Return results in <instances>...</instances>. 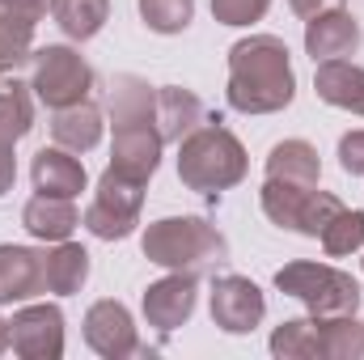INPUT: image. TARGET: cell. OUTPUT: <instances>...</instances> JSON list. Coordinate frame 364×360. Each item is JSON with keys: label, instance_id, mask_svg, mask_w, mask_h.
<instances>
[{"label": "cell", "instance_id": "6da1fadb", "mask_svg": "<svg viewBox=\"0 0 364 360\" xmlns=\"http://www.w3.org/2000/svg\"><path fill=\"white\" fill-rule=\"evenodd\" d=\"M225 97L237 115H275L296 97V73L288 43L275 34H250L229 47Z\"/></svg>", "mask_w": 364, "mask_h": 360}, {"label": "cell", "instance_id": "7a4b0ae2", "mask_svg": "<svg viewBox=\"0 0 364 360\" xmlns=\"http://www.w3.org/2000/svg\"><path fill=\"white\" fill-rule=\"evenodd\" d=\"M250 174L246 144L220 127V119H203L191 136L178 140V179L186 191L199 195H220Z\"/></svg>", "mask_w": 364, "mask_h": 360}, {"label": "cell", "instance_id": "3957f363", "mask_svg": "<svg viewBox=\"0 0 364 360\" xmlns=\"http://www.w3.org/2000/svg\"><path fill=\"white\" fill-rule=\"evenodd\" d=\"M140 250L157 268L191 271V275H203V271H216L229 263L225 233L203 216H161V221H153L140 238Z\"/></svg>", "mask_w": 364, "mask_h": 360}, {"label": "cell", "instance_id": "277c9868", "mask_svg": "<svg viewBox=\"0 0 364 360\" xmlns=\"http://www.w3.org/2000/svg\"><path fill=\"white\" fill-rule=\"evenodd\" d=\"M275 288L284 297H296L314 318H331V314H356L360 309V284L352 280V271H339L331 263H284L275 271Z\"/></svg>", "mask_w": 364, "mask_h": 360}, {"label": "cell", "instance_id": "5b68a950", "mask_svg": "<svg viewBox=\"0 0 364 360\" xmlns=\"http://www.w3.org/2000/svg\"><path fill=\"white\" fill-rule=\"evenodd\" d=\"M93 85H97V77H93L90 60H85L77 47H68V43H47V47L30 51V90H34V97H38L43 106L60 110V106L90 102Z\"/></svg>", "mask_w": 364, "mask_h": 360}, {"label": "cell", "instance_id": "8992f818", "mask_svg": "<svg viewBox=\"0 0 364 360\" xmlns=\"http://www.w3.org/2000/svg\"><path fill=\"white\" fill-rule=\"evenodd\" d=\"M144 186L149 182L106 166L102 179H97V191H93V203L81 212V225L90 229L97 242H123V238H132L136 225H140Z\"/></svg>", "mask_w": 364, "mask_h": 360}, {"label": "cell", "instance_id": "52a82bcc", "mask_svg": "<svg viewBox=\"0 0 364 360\" xmlns=\"http://www.w3.org/2000/svg\"><path fill=\"white\" fill-rule=\"evenodd\" d=\"M259 203H263L272 225L288 229V233H301V238H318L331 225V216L343 208L339 195H331V191L301 186V182H279V179H263Z\"/></svg>", "mask_w": 364, "mask_h": 360}, {"label": "cell", "instance_id": "ba28073f", "mask_svg": "<svg viewBox=\"0 0 364 360\" xmlns=\"http://www.w3.org/2000/svg\"><path fill=\"white\" fill-rule=\"evenodd\" d=\"M208 309L212 322L225 335H250L263 318H267V297L250 275H212V292H208Z\"/></svg>", "mask_w": 364, "mask_h": 360}, {"label": "cell", "instance_id": "9c48e42d", "mask_svg": "<svg viewBox=\"0 0 364 360\" xmlns=\"http://www.w3.org/2000/svg\"><path fill=\"white\" fill-rule=\"evenodd\" d=\"M9 348L21 360H60L64 356V309L51 301L21 305L9 318Z\"/></svg>", "mask_w": 364, "mask_h": 360}, {"label": "cell", "instance_id": "30bf717a", "mask_svg": "<svg viewBox=\"0 0 364 360\" xmlns=\"http://www.w3.org/2000/svg\"><path fill=\"white\" fill-rule=\"evenodd\" d=\"M85 344L102 360H127L144 352V344L136 335V322H132V309L114 297H102L85 309Z\"/></svg>", "mask_w": 364, "mask_h": 360}, {"label": "cell", "instance_id": "8fae6325", "mask_svg": "<svg viewBox=\"0 0 364 360\" xmlns=\"http://www.w3.org/2000/svg\"><path fill=\"white\" fill-rule=\"evenodd\" d=\"M195 301H199V275L191 271H170L161 280H153L140 297V309H144V322L157 327L161 335L178 331L191 322L195 314Z\"/></svg>", "mask_w": 364, "mask_h": 360}, {"label": "cell", "instance_id": "7c38bea8", "mask_svg": "<svg viewBox=\"0 0 364 360\" xmlns=\"http://www.w3.org/2000/svg\"><path fill=\"white\" fill-rule=\"evenodd\" d=\"M161 149H166V140H161L157 123H123V127H114V140H110V166L149 182L161 166Z\"/></svg>", "mask_w": 364, "mask_h": 360}, {"label": "cell", "instance_id": "4fadbf2b", "mask_svg": "<svg viewBox=\"0 0 364 360\" xmlns=\"http://www.w3.org/2000/svg\"><path fill=\"white\" fill-rule=\"evenodd\" d=\"M360 47V21L348 9H331L305 21V55L314 64L322 60H348Z\"/></svg>", "mask_w": 364, "mask_h": 360}, {"label": "cell", "instance_id": "5bb4252c", "mask_svg": "<svg viewBox=\"0 0 364 360\" xmlns=\"http://www.w3.org/2000/svg\"><path fill=\"white\" fill-rule=\"evenodd\" d=\"M30 179H34V191H43V195H64V199H77L81 191H85V162L73 153V149H60V144H51V149H38L34 153V162H30Z\"/></svg>", "mask_w": 364, "mask_h": 360}, {"label": "cell", "instance_id": "9a60e30c", "mask_svg": "<svg viewBox=\"0 0 364 360\" xmlns=\"http://www.w3.org/2000/svg\"><path fill=\"white\" fill-rule=\"evenodd\" d=\"M21 225H26V233L30 238H38V242H68L77 229H81V212H77V203L73 199H64V195H30L26 199V208H21Z\"/></svg>", "mask_w": 364, "mask_h": 360}, {"label": "cell", "instance_id": "2e32d148", "mask_svg": "<svg viewBox=\"0 0 364 360\" xmlns=\"http://www.w3.org/2000/svg\"><path fill=\"white\" fill-rule=\"evenodd\" d=\"M38 292H47L43 288V250L4 242L0 246V305H21Z\"/></svg>", "mask_w": 364, "mask_h": 360}, {"label": "cell", "instance_id": "e0dca14e", "mask_svg": "<svg viewBox=\"0 0 364 360\" xmlns=\"http://www.w3.org/2000/svg\"><path fill=\"white\" fill-rule=\"evenodd\" d=\"M314 90L326 106L352 110L364 119V68L352 60H322L314 64Z\"/></svg>", "mask_w": 364, "mask_h": 360}, {"label": "cell", "instance_id": "ac0fdd59", "mask_svg": "<svg viewBox=\"0 0 364 360\" xmlns=\"http://www.w3.org/2000/svg\"><path fill=\"white\" fill-rule=\"evenodd\" d=\"M106 115H110L114 127H123V123H157V85H149L136 73H119L110 81Z\"/></svg>", "mask_w": 364, "mask_h": 360}, {"label": "cell", "instance_id": "d6986e66", "mask_svg": "<svg viewBox=\"0 0 364 360\" xmlns=\"http://www.w3.org/2000/svg\"><path fill=\"white\" fill-rule=\"evenodd\" d=\"M90 280V250L81 242H51V250H43V288L55 297H73L81 292Z\"/></svg>", "mask_w": 364, "mask_h": 360}, {"label": "cell", "instance_id": "ffe728a7", "mask_svg": "<svg viewBox=\"0 0 364 360\" xmlns=\"http://www.w3.org/2000/svg\"><path fill=\"white\" fill-rule=\"evenodd\" d=\"M208 119L203 102L182 85H157V132L166 144H178L182 136H191L199 123Z\"/></svg>", "mask_w": 364, "mask_h": 360}, {"label": "cell", "instance_id": "44dd1931", "mask_svg": "<svg viewBox=\"0 0 364 360\" xmlns=\"http://www.w3.org/2000/svg\"><path fill=\"white\" fill-rule=\"evenodd\" d=\"M102 127H106V119H102V110H97L93 102L60 106V110L51 115V136H55V144H60V149H73V153L97 149Z\"/></svg>", "mask_w": 364, "mask_h": 360}, {"label": "cell", "instance_id": "7402d4cb", "mask_svg": "<svg viewBox=\"0 0 364 360\" xmlns=\"http://www.w3.org/2000/svg\"><path fill=\"white\" fill-rule=\"evenodd\" d=\"M267 179L318 186V179H322L318 149L309 140H279V144H272V153H267Z\"/></svg>", "mask_w": 364, "mask_h": 360}, {"label": "cell", "instance_id": "603a6c76", "mask_svg": "<svg viewBox=\"0 0 364 360\" xmlns=\"http://www.w3.org/2000/svg\"><path fill=\"white\" fill-rule=\"evenodd\" d=\"M51 17L73 43H90L110 21V0H51Z\"/></svg>", "mask_w": 364, "mask_h": 360}, {"label": "cell", "instance_id": "cb8c5ba5", "mask_svg": "<svg viewBox=\"0 0 364 360\" xmlns=\"http://www.w3.org/2000/svg\"><path fill=\"white\" fill-rule=\"evenodd\" d=\"M318 348H322V360H360L364 356V322H356V314L318 318Z\"/></svg>", "mask_w": 364, "mask_h": 360}, {"label": "cell", "instance_id": "d4e9b609", "mask_svg": "<svg viewBox=\"0 0 364 360\" xmlns=\"http://www.w3.org/2000/svg\"><path fill=\"white\" fill-rule=\"evenodd\" d=\"M30 85H21L13 73L0 77V140L17 144L30 127H34V97Z\"/></svg>", "mask_w": 364, "mask_h": 360}, {"label": "cell", "instance_id": "484cf974", "mask_svg": "<svg viewBox=\"0 0 364 360\" xmlns=\"http://www.w3.org/2000/svg\"><path fill=\"white\" fill-rule=\"evenodd\" d=\"M272 356L275 360H322L318 348V318H288L272 331Z\"/></svg>", "mask_w": 364, "mask_h": 360}, {"label": "cell", "instance_id": "4316f807", "mask_svg": "<svg viewBox=\"0 0 364 360\" xmlns=\"http://www.w3.org/2000/svg\"><path fill=\"white\" fill-rule=\"evenodd\" d=\"M318 238H322V250L331 259H348V255L364 250V212L360 208H339Z\"/></svg>", "mask_w": 364, "mask_h": 360}, {"label": "cell", "instance_id": "83f0119b", "mask_svg": "<svg viewBox=\"0 0 364 360\" xmlns=\"http://www.w3.org/2000/svg\"><path fill=\"white\" fill-rule=\"evenodd\" d=\"M140 17L153 34H182L195 21V0H140Z\"/></svg>", "mask_w": 364, "mask_h": 360}, {"label": "cell", "instance_id": "f1b7e54d", "mask_svg": "<svg viewBox=\"0 0 364 360\" xmlns=\"http://www.w3.org/2000/svg\"><path fill=\"white\" fill-rule=\"evenodd\" d=\"M47 9H51V0H0V26L13 30V34L34 38V30L47 17Z\"/></svg>", "mask_w": 364, "mask_h": 360}, {"label": "cell", "instance_id": "f546056e", "mask_svg": "<svg viewBox=\"0 0 364 360\" xmlns=\"http://www.w3.org/2000/svg\"><path fill=\"white\" fill-rule=\"evenodd\" d=\"M272 0H212V17L220 26H255L263 21Z\"/></svg>", "mask_w": 364, "mask_h": 360}, {"label": "cell", "instance_id": "4dcf8cb0", "mask_svg": "<svg viewBox=\"0 0 364 360\" xmlns=\"http://www.w3.org/2000/svg\"><path fill=\"white\" fill-rule=\"evenodd\" d=\"M30 38L26 34H13V30H4L0 26V77H9V73H17L26 60H30Z\"/></svg>", "mask_w": 364, "mask_h": 360}, {"label": "cell", "instance_id": "1f68e13d", "mask_svg": "<svg viewBox=\"0 0 364 360\" xmlns=\"http://www.w3.org/2000/svg\"><path fill=\"white\" fill-rule=\"evenodd\" d=\"M339 166H343V174L364 179V127L339 136Z\"/></svg>", "mask_w": 364, "mask_h": 360}, {"label": "cell", "instance_id": "d6a6232c", "mask_svg": "<svg viewBox=\"0 0 364 360\" xmlns=\"http://www.w3.org/2000/svg\"><path fill=\"white\" fill-rule=\"evenodd\" d=\"M13 182H17V153L9 140H0V199L13 191Z\"/></svg>", "mask_w": 364, "mask_h": 360}, {"label": "cell", "instance_id": "836d02e7", "mask_svg": "<svg viewBox=\"0 0 364 360\" xmlns=\"http://www.w3.org/2000/svg\"><path fill=\"white\" fill-rule=\"evenodd\" d=\"M288 9H292L301 21H309V17L331 13V9H348V0H288Z\"/></svg>", "mask_w": 364, "mask_h": 360}, {"label": "cell", "instance_id": "e575fe53", "mask_svg": "<svg viewBox=\"0 0 364 360\" xmlns=\"http://www.w3.org/2000/svg\"><path fill=\"white\" fill-rule=\"evenodd\" d=\"M4 352H9V318L0 314V356H4Z\"/></svg>", "mask_w": 364, "mask_h": 360}, {"label": "cell", "instance_id": "d590c367", "mask_svg": "<svg viewBox=\"0 0 364 360\" xmlns=\"http://www.w3.org/2000/svg\"><path fill=\"white\" fill-rule=\"evenodd\" d=\"M360 263H364V259H360Z\"/></svg>", "mask_w": 364, "mask_h": 360}]
</instances>
